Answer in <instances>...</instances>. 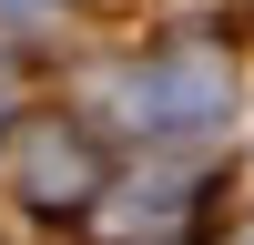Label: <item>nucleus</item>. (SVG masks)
Listing matches in <instances>:
<instances>
[{
	"instance_id": "obj_3",
	"label": "nucleus",
	"mask_w": 254,
	"mask_h": 245,
	"mask_svg": "<svg viewBox=\"0 0 254 245\" xmlns=\"http://www.w3.org/2000/svg\"><path fill=\"white\" fill-rule=\"evenodd\" d=\"M0 113H10V72H0Z\"/></svg>"
},
{
	"instance_id": "obj_2",
	"label": "nucleus",
	"mask_w": 254,
	"mask_h": 245,
	"mask_svg": "<svg viewBox=\"0 0 254 245\" xmlns=\"http://www.w3.org/2000/svg\"><path fill=\"white\" fill-rule=\"evenodd\" d=\"M122 102H132L153 133H203V122L234 113V72H224L214 51H163V61H142V72L122 82Z\"/></svg>"
},
{
	"instance_id": "obj_1",
	"label": "nucleus",
	"mask_w": 254,
	"mask_h": 245,
	"mask_svg": "<svg viewBox=\"0 0 254 245\" xmlns=\"http://www.w3.org/2000/svg\"><path fill=\"white\" fill-rule=\"evenodd\" d=\"M10 194L31 204V215H81V204L102 194V143L81 133V122H61V113H41V122H20L10 133Z\"/></svg>"
}]
</instances>
